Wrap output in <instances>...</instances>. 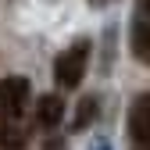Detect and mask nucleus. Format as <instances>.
Instances as JSON below:
<instances>
[{
	"label": "nucleus",
	"instance_id": "obj_1",
	"mask_svg": "<svg viewBox=\"0 0 150 150\" xmlns=\"http://www.w3.org/2000/svg\"><path fill=\"white\" fill-rule=\"evenodd\" d=\"M86 64H89V43L79 40V43H71L61 57L54 61V79H57V86L75 89L82 82V75H86Z\"/></svg>",
	"mask_w": 150,
	"mask_h": 150
},
{
	"label": "nucleus",
	"instance_id": "obj_2",
	"mask_svg": "<svg viewBox=\"0 0 150 150\" xmlns=\"http://www.w3.org/2000/svg\"><path fill=\"white\" fill-rule=\"evenodd\" d=\"M25 107H29V82L22 75L4 79L0 82V118H4V125H14L25 115Z\"/></svg>",
	"mask_w": 150,
	"mask_h": 150
},
{
	"label": "nucleus",
	"instance_id": "obj_3",
	"mask_svg": "<svg viewBox=\"0 0 150 150\" xmlns=\"http://www.w3.org/2000/svg\"><path fill=\"white\" fill-rule=\"evenodd\" d=\"M129 136L150 150V93H139L129 107Z\"/></svg>",
	"mask_w": 150,
	"mask_h": 150
},
{
	"label": "nucleus",
	"instance_id": "obj_4",
	"mask_svg": "<svg viewBox=\"0 0 150 150\" xmlns=\"http://www.w3.org/2000/svg\"><path fill=\"white\" fill-rule=\"evenodd\" d=\"M61 115H64V104H61L57 93H47V97H40V104H36V122H40V125L54 129V125L61 122Z\"/></svg>",
	"mask_w": 150,
	"mask_h": 150
},
{
	"label": "nucleus",
	"instance_id": "obj_5",
	"mask_svg": "<svg viewBox=\"0 0 150 150\" xmlns=\"http://www.w3.org/2000/svg\"><path fill=\"white\" fill-rule=\"evenodd\" d=\"M132 54H136V61L150 64V18H139V22L132 25Z\"/></svg>",
	"mask_w": 150,
	"mask_h": 150
},
{
	"label": "nucleus",
	"instance_id": "obj_6",
	"mask_svg": "<svg viewBox=\"0 0 150 150\" xmlns=\"http://www.w3.org/2000/svg\"><path fill=\"white\" fill-rule=\"evenodd\" d=\"M22 139H25V136L18 132L14 125H4V129H0V150H22V146H25Z\"/></svg>",
	"mask_w": 150,
	"mask_h": 150
},
{
	"label": "nucleus",
	"instance_id": "obj_7",
	"mask_svg": "<svg viewBox=\"0 0 150 150\" xmlns=\"http://www.w3.org/2000/svg\"><path fill=\"white\" fill-rule=\"evenodd\" d=\"M97 104H100L97 97H86V100L79 104V118H75V129H82L86 122H93V118H97Z\"/></svg>",
	"mask_w": 150,
	"mask_h": 150
},
{
	"label": "nucleus",
	"instance_id": "obj_8",
	"mask_svg": "<svg viewBox=\"0 0 150 150\" xmlns=\"http://www.w3.org/2000/svg\"><path fill=\"white\" fill-rule=\"evenodd\" d=\"M47 150H61V143H57V139H50V143H47Z\"/></svg>",
	"mask_w": 150,
	"mask_h": 150
},
{
	"label": "nucleus",
	"instance_id": "obj_9",
	"mask_svg": "<svg viewBox=\"0 0 150 150\" xmlns=\"http://www.w3.org/2000/svg\"><path fill=\"white\" fill-rule=\"evenodd\" d=\"M93 4H107V0H93Z\"/></svg>",
	"mask_w": 150,
	"mask_h": 150
},
{
	"label": "nucleus",
	"instance_id": "obj_10",
	"mask_svg": "<svg viewBox=\"0 0 150 150\" xmlns=\"http://www.w3.org/2000/svg\"><path fill=\"white\" fill-rule=\"evenodd\" d=\"M100 150H104V146H100Z\"/></svg>",
	"mask_w": 150,
	"mask_h": 150
}]
</instances>
